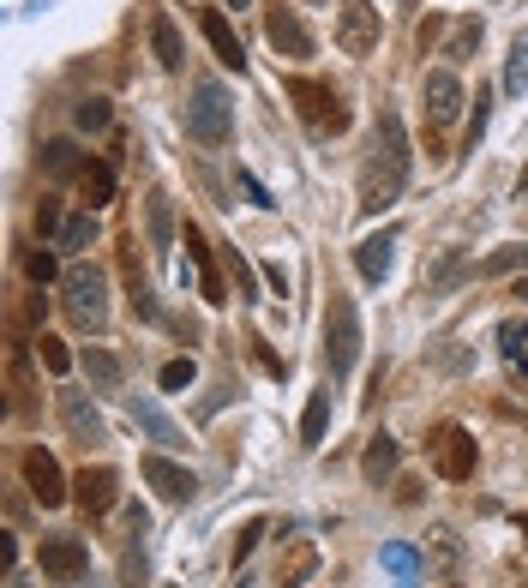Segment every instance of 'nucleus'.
<instances>
[{
    "label": "nucleus",
    "mask_w": 528,
    "mask_h": 588,
    "mask_svg": "<svg viewBox=\"0 0 528 588\" xmlns=\"http://www.w3.org/2000/svg\"><path fill=\"white\" fill-rule=\"evenodd\" d=\"M121 582H126V588H151V558H144V547H126V558H121Z\"/></svg>",
    "instance_id": "e433bc0d"
},
{
    "label": "nucleus",
    "mask_w": 528,
    "mask_h": 588,
    "mask_svg": "<svg viewBox=\"0 0 528 588\" xmlns=\"http://www.w3.org/2000/svg\"><path fill=\"white\" fill-rule=\"evenodd\" d=\"M510 294H517V301L528 306V276H522V283H517V288H510Z\"/></svg>",
    "instance_id": "49530a36"
},
{
    "label": "nucleus",
    "mask_w": 528,
    "mask_h": 588,
    "mask_svg": "<svg viewBox=\"0 0 528 588\" xmlns=\"http://www.w3.org/2000/svg\"><path fill=\"white\" fill-rule=\"evenodd\" d=\"M114 498H121V475H114V468H79V475H72V505H79L84 517L114 510Z\"/></svg>",
    "instance_id": "9d476101"
},
{
    "label": "nucleus",
    "mask_w": 528,
    "mask_h": 588,
    "mask_svg": "<svg viewBox=\"0 0 528 588\" xmlns=\"http://www.w3.org/2000/svg\"><path fill=\"white\" fill-rule=\"evenodd\" d=\"M480 126H487V91H480V97H475V114H468V151H475Z\"/></svg>",
    "instance_id": "37998d69"
},
{
    "label": "nucleus",
    "mask_w": 528,
    "mask_h": 588,
    "mask_svg": "<svg viewBox=\"0 0 528 588\" xmlns=\"http://www.w3.org/2000/svg\"><path fill=\"white\" fill-rule=\"evenodd\" d=\"M396 457H403V450H396V438H390V433L366 438V457H361V475H366V480H373V487H390V480H396Z\"/></svg>",
    "instance_id": "4be33fe9"
},
{
    "label": "nucleus",
    "mask_w": 528,
    "mask_h": 588,
    "mask_svg": "<svg viewBox=\"0 0 528 588\" xmlns=\"http://www.w3.org/2000/svg\"><path fill=\"white\" fill-rule=\"evenodd\" d=\"M121 276H126V301H132V318L139 325H163V306H156L151 283H144L139 258H132V241H121Z\"/></svg>",
    "instance_id": "f3484780"
},
{
    "label": "nucleus",
    "mask_w": 528,
    "mask_h": 588,
    "mask_svg": "<svg viewBox=\"0 0 528 588\" xmlns=\"http://www.w3.org/2000/svg\"><path fill=\"white\" fill-rule=\"evenodd\" d=\"M229 7H234V12H241V7H253V0H229Z\"/></svg>",
    "instance_id": "de8ad7c7"
},
{
    "label": "nucleus",
    "mask_w": 528,
    "mask_h": 588,
    "mask_svg": "<svg viewBox=\"0 0 528 588\" xmlns=\"http://www.w3.org/2000/svg\"><path fill=\"white\" fill-rule=\"evenodd\" d=\"M199 31H204V42H211L216 61L234 67V72H246V49H241V37H234V24H229L223 7H204V12H199Z\"/></svg>",
    "instance_id": "4468645a"
},
{
    "label": "nucleus",
    "mask_w": 528,
    "mask_h": 588,
    "mask_svg": "<svg viewBox=\"0 0 528 588\" xmlns=\"http://www.w3.org/2000/svg\"><path fill=\"white\" fill-rule=\"evenodd\" d=\"M109 114H114V109H109L102 97H84V102H79V126H84V132H102V126H109Z\"/></svg>",
    "instance_id": "ea45409f"
},
{
    "label": "nucleus",
    "mask_w": 528,
    "mask_h": 588,
    "mask_svg": "<svg viewBox=\"0 0 528 588\" xmlns=\"http://www.w3.org/2000/svg\"><path fill=\"white\" fill-rule=\"evenodd\" d=\"M288 102H295V114L306 121V132L313 139H336V132H348V102L331 91V84H318V79H288L283 84Z\"/></svg>",
    "instance_id": "7ed1b4c3"
},
{
    "label": "nucleus",
    "mask_w": 528,
    "mask_h": 588,
    "mask_svg": "<svg viewBox=\"0 0 528 588\" xmlns=\"http://www.w3.org/2000/svg\"><path fill=\"white\" fill-rule=\"evenodd\" d=\"M438 31H445V19H427V24H420V49H433Z\"/></svg>",
    "instance_id": "a18cd8bd"
},
{
    "label": "nucleus",
    "mask_w": 528,
    "mask_h": 588,
    "mask_svg": "<svg viewBox=\"0 0 528 588\" xmlns=\"http://www.w3.org/2000/svg\"><path fill=\"white\" fill-rule=\"evenodd\" d=\"M475 49H480V19H463L457 31H450V42H445V54L463 67V61H475Z\"/></svg>",
    "instance_id": "2f4dec72"
},
{
    "label": "nucleus",
    "mask_w": 528,
    "mask_h": 588,
    "mask_svg": "<svg viewBox=\"0 0 528 588\" xmlns=\"http://www.w3.org/2000/svg\"><path fill=\"white\" fill-rule=\"evenodd\" d=\"M355 361H361V313H355L348 294L331 288V306H325V366H331V378H348Z\"/></svg>",
    "instance_id": "20e7f679"
},
{
    "label": "nucleus",
    "mask_w": 528,
    "mask_h": 588,
    "mask_svg": "<svg viewBox=\"0 0 528 588\" xmlns=\"http://www.w3.org/2000/svg\"><path fill=\"white\" fill-rule=\"evenodd\" d=\"M19 468H24V487H31V498H37L42 510H54V505H67V498H72V493H67L61 463H54L42 445H31V450H24V457H19Z\"/></svg>",
    "instance_id": "1a4fd4ad"
},
{
    "label": "nucleus",
    "mask_w": 528,
    "mask_h": 588,
    "mask_svg": "<svg viewBox=\"0 0 528 588\" xmlns=\"http://www.w3.org/2000/svg\"><path fill=\"white\" fill-rule=\"evenodd\" d=\"M7 378H12V408L31 403V366H24V343L7 348Z\"/></svg>",
    "instance_id": "c85d7f7f"
},
{
    "label": "nucleus",
    "mask_w": 528,
    "mask_h": 588,
    "mask_svg": "<svg viewBox=\"0 0 528 588\" xmlns=\"http://www.w3.org/2000/svg\"><path fill=\"white\" fill-rule=\"evenodd\" d=\"M318 570V547L313 540H288L283 558H276V588H306Z\"/></svg>",
    "instance_id": "6ab92c4d"
},
{
    "label": "nucleus",
    "mask_w": 528,
    "mask_h": 588,
    "mask_svg": "<svg viewBox=\"0 0 528 588\" xmlns=\"http://www.w3.org/2000/svg\"><path fill=\"white\" fill-rule=\"evenodd\" d=\"M199 378V366H193V355H181V361H169L163 366V391H186Z\"/></svg>",
    "instance_id": "58836bf2"
},
{
    "label": "nucleus",
    "mask_w": 528,
    "mask_h": 588,
    "mask_svg": "<svg viewBox=\"0 0 528 588\" xmlns=\"http://www.w3.org/2000/svg\"><path fill=\"white\" fill-rule=\"evenodd\" d=\"M234 186H241V193L253 199L258 211H276V199H271V193H264V186H258V174H253V169H234Z\"/></svg>",
    "instance_id": "a19ab883"
},
{
    "label": "nucleus",
    "mask_w": 528,
    "mask_h": 588,
    "mask_svg": "<svg viewBox=\"0 0 528 588\" xmlns=\"http://www.w3.org/2000/svg\"><path fill=\"white\" fill-rule=\"evenodd\" d=\"M438 366H445V373H463V366H468V348H438Z\"/></svg>",
    "instance_id": "c03bdc74"
},
{
    "label": "nucleus",
    "mask_w": 528,
    "mask_h": 588,
    "mask_svg": "<svg viewBox=\"0 0 528 588\" xmlns=\"http://www.w3.org/2000/svg\"><path fill=\"white\" fill-rule=\"evenodd\" d=\"M408 163H415V151H408L403 114L385 109V114H378L373 156H366V169H361V211H366V216L390 211V204L403 199V186H408Z\"/></svg>",
    "instance_id": "f257e3e1"
},
{
    "label": "nucleus",
    "mask_w": 528,
    "mask_h": 588,
    "mask_svg": "<svg viewBox=\"0 0 528 588\" xmlns=\"http://www.w3.org/2000/svg\"><path fill=\"white\" fill-rule=\"evenodd\" d=\"M258 535H264V523H246L241 535H234V565H246V552L258 547Z\"/></svg>",
    "instance_id": "79ce46f5"
},
{
    "label": "nucleus",
    "mask_w": 528,
    "mask_h": 588,
    "mask_svg": "<svg viewBox=\"0 0 528 588\" xmlns=\"http://www.w3.org/2000/svg\"><path fill=\"white\" fill-rule=\"evenodd\" d=\"M144 480L156 487L163 505H193V493H199L193 468H181V463H169V457H144Z\"/></svg>",
    "instance_id": "ddd939ff"
},
{
    "label": "nucleus",
    "mask_w": 528,
    "mask_h": 588,
    "mask_svg": "<svg viewBox=\"0 0 528 588\" xmlns=\"http://www.w3.org/2000/svg\"><path fill=\"white\" fill-rule=\"evenodd\" d=\"M427 457H433L438 480H468V475H475V463H480V445H475L468 426L445 420V426H433V433H427Z\"/></svg>",
    "instance_id": "423d86ee"
},
{
    "label": "nucleus",
    "mask_w": 528,
    "mask_h": 588,
    "mask_svg": "<svg viewBox=\"0 0 528 588\" xmlns=\"http://www.w3.org/2000/svg\"><path fill=\"white\" fill-rule=\"evenodd\" d=\"M264 37H271V49L283 54V61H306V54H313V37H306V24L283 7V0L264 12Z\"/></svg>",
    "instance_id": "9b49d317"
},
{
    "label": "nucleus",
    "mask_w": 528,
    "mask_h": 588,
    "mask_svg": "<svg viewBox=\"0 0 528 588\" xmlns=\"http://www.w3.org/2000/svg\"><path fill=\"white\" fill-rule=\"evenodd\" d=\"M79 366H84V378H91L97 391H121V361H114L109 348H84Z\"/></svg>",
    "instance_id": "bb28decb"
},
{
    "label": "nucleus",
    "mask_w": 528,
    "mask_h": 588,
    "mask_svg": "<svg viewBox=\"0 0 528 588\" xmlns=\"http://www.w3.org/2000/svg\"><path fill=\"white\" fill-rule=\"evenodd\" d=\"M151 49H156V61H163L169 72H181L186 49H181V31H174V19H169V12H151Z\"/></svg>",
    "instance_id": "5701e85b"
},
{
    "label": "nucleus",
    "mask_w": 528,
    "mask_h": 588,
    "mask_svg": "<svg viewBox=\"0 0 528 588\" xmlns=\"http://www.w3.org/2000/svg\"><path fill=\"white\" fill-rule=\"evenodd\" d=\"M223 264H229V276H234V294H241V301H253V294H258V276H253V264H246L241 253H234V246H223Z\"/></svg>",
    "instance_id": "f704fd0d"
},
{
    "label": "nucleus",
    "mask_w": 528,
    "mask_h": 588,
    "mask_svg": "<svg viewBox=\"0 0 528 588\" xmlns=\"http://www.w3.org/2000/svg\"><path fill=\"white\" fill-rule=\"evenodd\" d=\"M79 199H84V211H102V204L114 199V169H109V163H84V174H79Z\"/></svg>",
    "instance_id": "393cba45"
},
{
    "label": "nucleus",
    "mask_w": 528,
    "mask_h": 588,
    "mask_svg": "<svg viewBox=\"0 0 528 588\" xmlns=\"http://www.w3.org/2000/svg\"><path fill=\"white\" fill-rule=\"evenodd\" d=\"M144 229H151V246H156V253H169V241H174V204H169V193H151V199H144Z\"/></svg>",
    "instance_id": "b1692460"
},
{
    "label": "nucleus",
    "mask_w": 528,
    "mask_h": 588,
    "mask_svg": "<svg viewBox=\"0 0 528 588\" xmlns=\"http://www.w3.org/2000/svg\"><path fill=\"white\" fill-rule=\"evenodd\" d=\"M181 241H186V258H193V271H199V294L223 306V301H229V283H223V271H216V258H211V241H204V229L186 223Z\"/></svg>",
    "instance_id": "2eb2a0df"
},
{
    "label": "nucleus",
    "mask_w": 528,
    "mask_h": 588,
    "mask_svg": "<svg viewBox=\"0 0 528 588\" xmlns=\"http://www.w3.org/2000/svg\"><path fill=\"white\" fill-rule=\"evenodd\" d=\"M498 348H505L510 373L528 385V325H522V318H505V325H498Z\"/></svg>",
    "instance_id": "a878e982"
},
{
    "label": "nucleus",
    "mask_w": 528,
    "mask_h": 588,
    "mask_svg": "<svg viewBox=\"0 0 528 588\" xmlns=\"http://www.w3.org/2000/svg\"><path fill=\"white\" fill-rule=\"evenodd\" d=\"M61 420H67V433L79 438L84 450L91 445H102V438H109V426H102V415H97V403L84 391H61Z\"/></svg>",
    "instance_id": "dca6fc26"
},
{
    "label": "nucleus",
    "mask_w": 528,
    "mask_h": 588,
    "mask_svg": "<svg viewBox=\"0 0 528 588\" xmlns=\"http://www.w3.org/2000/svg\"><path fill=\"white\" fill-rule=\"evenodd\" d=\"M37 565H42V577H49V582L72 588V582H84V570H91V552H84L79 535H49L37 547Z\"/></svg>",
    "instance_id": "6e6552de"
},
{
    "label": "nucleus",
    "mask_w": 528,
    "mask_h": 588,
    "mask_svg": "<svg viewBox=\"0 0 528 588\" xmlns=\"http://www.w3.org/2000/svg\"><path fill=\"white\" fill-rule=\"evenodd\" d=\"M390 258H396V234H366V241L355 246V271L366 276V283H385L390 276Z\"/></svg>",
    "instance_id": "aec40b11"
},
{
    "label": "nucleus",
    "mask_w": 528,
    "mask_h": 588,
    "mask_svg": "<svg viewBox=\"0 0 528 588\" xmlns=\"http://www.w3.org/2000/svg\"><path fill=\"white\" fill-rule=\"evenodd\" d=\"M12 588H19V582H12Z\"/></svg>",
    "instance_id": "3c124183"
},
{
    "label": "nucleus",
    "mask_w": 528,
    "mask_h": 588,
    "mask_svg": "<svg viewBox=\"0 0 528 588\" xmlns=\"http://www.w3.org/2000/svg\"><path fill=\"white\" fill-rule=\"evenodd\" d=\"M186 132L204 144V151H223L234 139V97L216 79L193 84V102H186Z\"/></svg>",
    "instance_id": "f03ea898"
},
{
    "label": "nucleus",
    "mask_w": 528,
    "mask_h": 588,
    "mask_svg": "<svg viewBox=\"0 0 528 588\" xmlns=\"http://www.w3.org/2000/svg\"><path fill=\"white\" fill-rule=\"evenodd\" d=\"M522 193H528V169H522Z\"/></svg>",
    "instance_id": "8fccbe9b"
},
{
    "label": "nucleus",
    "mask_w": 528,
    "mask_h": 588,
    "mask_svg": "<svg viewBox=\"0 0 528 588\" xmlns=\"http://www.w3.org/2000/svg\"><path fill=\"white\" fill-rule=\"evenodd\" d=\"M325 420H331V391H313V403H306V415H301V438H306V445L325 438Z\"/></svg>",
    "instance_id": "c756f323"
},
{
    "label": "nucleus",
    "mask_w": 528,
    "mask_h": 588,
    "mask_svg": "<svg viewBox=\"0 0 528 588\" xmlns=\"http://www.w3.org/2000/svg\"><path fill=\"white\" fill-rule=\"evenodd\" d=\"M463 84H457V72L450 67H438V72H427V126L433 132H445L450 121H457V109H463Z\"/></svg>",
    "instance_id": "f8f14e48"
},
{
    "label": "nucleus",
    "mask_w": 528,
    "mask_h": 588,
    "mask_svg": "<svg viewBox=\"0 0 528 588\" xmlns=\"http://www.w3.org/2000/svg\"><path fill=\"white\" fill-rule=\"evenodd\" d=\"M234 588H241V582H234Z\"/></svg>",
    "instance_id": "603ef678"
},
{
    "label": "nucleus",
    "mask_w": 528,
    "mask_h": 588,
    "mask_svg": "<svg viewBox=\"0 0 528 588\" xmlns=\"http://www.w3.org/2000/svg\"><path fill=\"white\" fill-rule=\"evenodd\" d=\"M61 204H54V199H37V234H42V241H61Z\"/></svg>",
    "instance_id": "4c0bfd02"
},
{
    "label": "nucleus",
    "mask_w": 528,
    "mask_h": 588,
    "mask_svg": "<svg viewBox=\"0 0 528 588\" xmlns=\"http://www.w3.org/2000/svg\"><path fill=\"white\" fill-rule=\"evenodd\" d=\"M517 528H522V540H528V517H522V523H517Z\"/></svg>",
    "instance_id": "09e8293b"
},
{
    "label": "nucleus",
    "mask_w": 528,
    "mask_h": 588,
    "mask_svg": "<svg viewBox=\"0 0 528 588\" xmlns=\"http://www.w3.org/2000/svg\"><path fill=\"white\" fill-rule=\"evenodd\" d=\"M61 283H67V318H72V325H79V331H102V325H109V283H102L97 264H72Z\"/></svg>",
    "instance_id": "39448f33"
},
{
    "label": "nucleus",
    "mask_w": 528,
    "mask_h": 588,
    "mask_svg": "<svg viewBox=\"0 0 528 588\" xmlns=\"http://www.w3.org/2000/svg\"><path fill=\"white\" fill-rule=\"evenodd\" d=\"M378 558H385V570H396L403 582H415V577H420V552H415V547H403V540H390V547L378 552Z\"/></svg>",
    "instance_id": "72a5a7b5"
},
{
    "label": "nucleus",
    "mask_w": 528,
    "mask_h": 588,
    "mask_svg": "<svg viewBox=\"0 0 528 588\" xmlns=\"http://www.w3.org/2000/svg\"><path fill=\"white\" fill-rule=\"evenodd\" d=\"M91 241H97V211H84V216H67V229H61V241H54V246H67V253H84Z\"/></svg>",
    "instance_id": "7c9ffc66"
},
{
    "label": "nucleus",
    "mask_w": 528,
    "mask_h": 588,
    "mask_svg": "<svg viewBox=\"0 0 528 588\" xmlns=\"http://www.w3.org/2000/svg\"><path fill=\"white\" fill-rule=\"evenodd\" d=\"M528 264V246H498V253L480 258V276H505V271H522Z\"/></svg>",
    "instance_id": "c9c22d12"
},
{
    "label": "nucleus",
    "mask_w": 528,
    "mask_h": 588,
    "mask_svg": "<svg viewBox=\"0 0 528 588\" xmlns=\"http://www.w3.org/2000/svg\"><path fill=\"white\" fill-rule=\"evenodd\" d=\"M450 588H457V582H450Z\"/></svg>",
    "instance_id": "864d4df0"
},
{
    "label": "nucleus",
    "mask_w": 528,
    "mask_h": 588,
    "mask_svg": "<svg viewBox=\"0 0 528 588\" xmlns=\"http://www.w3.org/2000/svg\"><path fill=\"white\" fill-rule=\"evenodd\" d=\"M126 415H132V426H144V433H151L163 450H181V445H186V433L151 403V396H126Z\"/></svg>",
    "instance_id": "a211bd4d"
},
{
    "label": "nucleus",
    "mask_w": 528,
    "mask_h": 588,
    "mask_svg": "<svg viewBox=\"0 0 528 588\" xmlns=\"http://www.w3.org/2000/svg\"><path fill=\"white\" fill-rule=\"evenodd\" d=\"M378 37H385V19H378L373 0H343L336 7V49L366 61V54H378Z\"/></svg>",
    "instance_id": "0eeeda50"
},
{
    "label": "nucleus",
    "mask_w": 528,
    "mask_h": 588,
    "mask_svg": "<svg viewBox=\"0 0 528 588\" xmlns=\"http://www.w3.org/2000/svg\"><path fill=\"white\" fill-rule=\"evenodd\" d=\"M37 355H42V366H49L54 378H67V373H72V355H67V343H61V336L37 331Z\"/></svg>",
    "instance_id": "473e14b6"
},
{
    "label": "nucleus",
    "mask_w": 528,
    "mask_h": 588,
    "mask_svg": "<svg viewBox=\"0 0 528 588\" xmlns=\"http://www.w3.org/2000/svg\"><path fill=\"white\" fill-rule=\"evenodd\" d=\"M24 276H31L37 288H49L54 276H61V258L49 253V241H42V246H24Z\"/></svg>",
    "instance_id": "cd10ccee"
},
{
    "label": "nucleus",
    "mask_w": 528,
    "mask_h": 588,
    "mask_svg": "<svg viewBox=\"0 0 528 588\" xmlns=\"http://www.w3.org/2000/svg\"><path fill=\"white\" fill-rule=\"evenodd\" d=\"M84 163H91V156H84L72 139H49V144H42V174H49V181H79Z\"/></svg>",
    "instance_id": "412c9836"
}]
</instances>
